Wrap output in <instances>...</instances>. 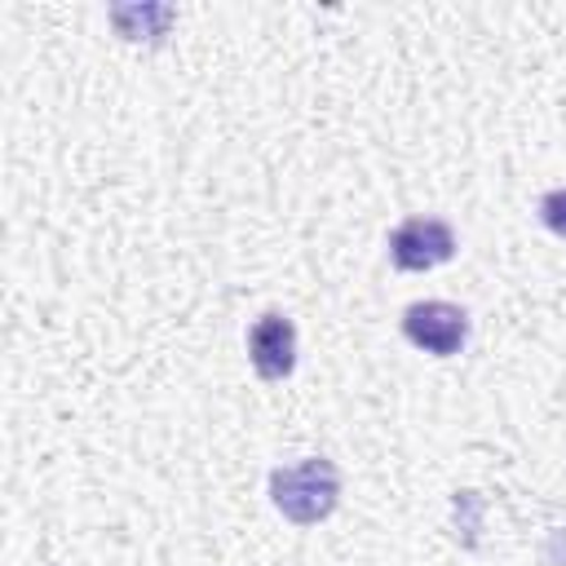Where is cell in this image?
<instances>
[{"instance_id":"cell-1","label":"cell","mask_w":566,"mask_h":566,"mask_svg":"<svg viewBox=\"0 0 566 566\" xmlns=\"http://www.w3.org/2000/svg\"><path fill=\"white\" fill-rule=\"evenodd\" d=\"M270 500L292 526H318L340 504V469L323 455L270 473Z\"/></svg>"},{"instance_id":"cell-6","label":"cell","mask_w":566,"mask_h":566,"mask_svg":"<svg viewBox=\"0 0 566 566\" xmlns=\"http://www.w3.org/2000/svg\"><path fill=\"white\" fill-rule=\"evenodd\" d=\"M539 221H544L553 234L566 239V186H562V190H548V195L539 199Z\"/></svg>"},{"instance_id":"cell-3","label":"cell","mask_w":566,"mask_h":566,"mask_svg":"<svg viewBox=\"0 0 566 566\" xmlns=\"http://www.w3.org/2000/svg\"><path fill=\"white\" fill-rule=\"evenodd\" d=\"M455 256V230L438 217H407L389 234V261L398 270H433Z\"/></svg>"},{"instance_id":"cell-5","label":"cell","mask_w":566,"mask_h":566,"mask_svg":"<svg viewBox=\"0 0 566 566\" xmlns=\"http://www.w3.org/2000/svg\"><path fill=\"white\" fill-rule=\"evenodd\" d=\"M172 18L177 13L168 4H115L111 9V22L124 40H164Z\"/></svg>"},{"instance_id":"cell-4","label":"cell","mask_w":566,"mask_h":566,"mask_svg":"<svg viewBox=\"0 0 566 566\" xmlns=\"http://www.w3.org/2000/svg\"><path fill=\"white\" fill-rule=\"evenodd\" d=\"M248 358L261 380H287L296 367V327L287 314L270 310L248 327Z\"/></svg>"},{"instance_id":"cell-2","label":"cell","mask_w":566,"mask_h":566,"mask_svg":"<svg viewBox=\"0 0 566 566\" xmlns=\"http://www.w3.org/2000/svg\"><path fill=\"white\" fill-rule=\"evenodd\" d=\"M402 336L433 358H451L469 340V314L451 301H416L402 310Z\"/></svg>"}]
</instances>
